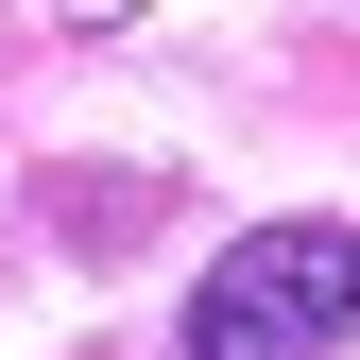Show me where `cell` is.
Returning <instances> with one entry per match:
<instances>
[{
  "label": "cell",
  "mask_w": 360,
  "mask_h": 360,
  "mask_svg": "<svg viewBox=\"0 0 360 360\" xmlns=\"http://www.w3.org/2000/svg\"><path fill=\"white\" fill-rule=\"evenodd\" d=\"M52 18H138V0H52Z\"/></svg>",
  "instance_id": "7a4b0ae2"
},
{
  "label": "cell",
  "mask_w": 360,
  "mask_h": 360,
  "mask_svg": "<svg viewBox=\"0 0 360 360\" xmlns=\"http://www.w3.org/2000/svg\"><path fill=\"white\" fill-rule=\"evenodd\" d=\"M343 326H360V223H257L189 292V360H326Z\"/></svg>",
  "instance_id": "6da1fadb"
}]
</instances>
